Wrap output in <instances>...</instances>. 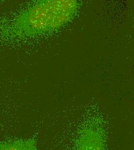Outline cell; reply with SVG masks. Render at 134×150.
<instances>
[{
    "label": "cell",
    "mask_w": 134,
    "mask_h": 150,
    "mask_svg": "<svg viewBox=\"0 0 134 150\" xmlns=\"http://www.w3.org/2000/svg\"><path fill=\"white\" fill-rule=\"evenodd\" d=\"M75 1H40L16 19L15 30L21 35H39L67 23L77 9Z\"/></svg>",
    "instance_id": "1"
},
{
    "label": "cell",
    "mask_w": 134,
    "mask_h": 150,
    "mask_svg": "<svg viewBox=\"0 0 134 150\" xmlns=\"http://www.w3.org/2000/svg\"><path fill=\"white\" fill-rule=\"evenodd\" d=\"M75 150H105L102 135L94 129L84 130L77 140Z\"/></svg>",
    "instance_id": "2"
},
{
    "label": "cell",
    "mask_w": 134,
    "mask_h": 150,
    "mask_svg": "<svg viewBox=\"0 0 134 150\" xmlns=\"http://www.w3.org/2000/svg\"><path fill=\"white\" fill-rule=\"evenodd\" d=\"M0 150H37L32 139H20L10 142H0Z\"/></svg>",
    "instance_id": "3"
}]
</instances>
